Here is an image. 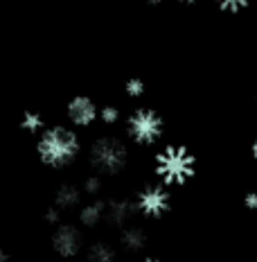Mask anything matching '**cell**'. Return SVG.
Wrapping results in <instances>:
<instances>
[{
	"label": "cell",
	"mask_w": 257,
	"mask_h": 262,
	"mask_svg": "<svg viewBox=\"0 0 257 262\" xmlns=\"http://www.w3.org/2000/svg\"><path fill=\"white\" fill-rule=\"evenodd\" d=\"M169 208V192L162 185H147L135 196V210L147 217H160Z\"/></svg>",
	"instance_id": "obj_5"
},
{
	"label": "cell",
	"mask_w": 257,
	"mask_h": 262,
	"mask_svg": "<svg viewBox=\"0 0 257 262\" xmlns=\"http://www.w3.org/2000/svg\"><path fill=\"white\" fill-rule=\"evenodd\" d=\"M100 118H102V122H106V124H115L120 120V108L118 106H104V108H100Z\"/></svg>",
	"instance_id": "obj_16"
},
{
	"label": "cell",
	"mask_w": 257,
	"mask_h": 262,
	"mask_svg": "<svg viewBox=\"0 0 257 262\" xmlns=\"http://www.w3.org/2000/svg\"><path fill=\"white\" fill-rule=\"evenodd\" d=\"M135 212V204L129 199H111L106 201V217L104 222L111 226H124Z\"/></svg>",
	"instance_id": "obj_8"
},
{
	"label": "cell",
	"mask_w": 257,
	"mask_h": 262,
	"mask_svg": "<svg viewBox=\"0 0 257 262\" xmlns=\"http://www.w3.org/2000/svg\"><path fill=\"white\" fill-rule=\"evenodd\" d=\"M124 91H127L129 97H140L142 93H145V84H142V79L133 77V79H129L127 84H124Z\"/></svg>",
	"instance_id": "obj_15"
},
{
	"label": "cell",
	"mask_w": 257,
	"mask_h": 262,
	"mask_svg": "<svg viewBox=\"0 0 257 262\" xmlns=\"http://www.w3.org/2000/svg\"><path fill=\"white\" fill-rule=\"evenodd\" d=\"M250 151H253V158L257 161V138L253 140V147H250Z\"/></svg>",
	"instance_id": "obj_21"
},
{
	"label": "cell",
	"mask_w": 257,
	"mask_h": 262,
	"mask_svg": "<svg viewBox=\"0 0 257 262\" xmlns=\"http://www.w3.org/2000/svg\"><path fill=\"white\" fill-rule=\"evenodd\" d=\"M178 3H183V5H194V3H199V0H178Z\"/></svg>",
	"instance_id": "obj_22"
},
{
	"label": "cell",
	"mask_w": 257,
	"mask_h": 262,
	"mask_svg": "<svg viewBox=\"0 0 257 262\" xmlns=\"http://www.w3.org/2000/svg\"><path fill=\"white\" fill-rule=\"evenodd\" d=\"M79 147H81L79 136L73 129L57 124V127L41 131L39 143H36V151H39V158L45 165L59 170V167L70 165L77 158Z\"/></svg>",
	"instance_id": "obj_1"
},
{
	"label": "cell",
	"mask_w": 257,
	"mask_h": 262,
	"mask_svg": "<svg viewBox=\"0 0 257 262\" xmlns=\"http://www.w3.org/2000/svg\"><path fill=\"white\" fill-rule=\"evenodd\" d=\"M84 192L86 194H90V196H97L102 192V179L100 177H90V179H86V183H84Z\"/></svg>",
	"instance_id": "obj_17"
},
{
	"label": "cell",
	"mask_w": 257,
	"mask_h": 262,
	"mask_svg": "<svg viewBox=\"0 0 257 262\" xmlns=\"http://www.w3.org/2000/svg\"><path fill=\"white\" fill-rule=\"evenodd\" d=\"M45 220L50 222V224H54V226H59V224H61V210L54 208V206H52V208L45 212Z\"/></svg>",
	"instance_id": "obj_18"
},
{
	"label": "cell",
	"mask_w": 257,
	"mask_h": 262,
	"mask_svg": "<svg viewBox=\"0 0 257 262\" xmlns=\"http://www.w3.org/2000/svg\"><path fill=\"white\" fill-rule=\"evenodd\" d=\"M0 262H9V253L3 251V249H0Z\"/></svg>",
	"instance_id": "obj_20"
},
{
	"label": "cell",
	"mask_w": 257,
	"mask_h": 262,
	"mask_svg": "<svg viewBox=\"0 0 257 262\" xmlns=\"http://www.w3.org/2000/svg\"><path fill=\"white\" fill-rule=\"evenodd\" d=\"M127 131L138 145H154L162 136V118L151 108H135L129 116Z\"/></svg>",
	"instance_id": "obj_4"
},
{
	"label": "cell",
	"mask_w": 257,
	"mask_h": 262,
	"mask_svg": "<svg viewBox=\"0 0 257 262\" xmlns=\"http://www.w3.org/2000/svg\"><path fill=\"white\" fill-rule=\"evenodd\" d=\"M104 217H106V201L102 199H92L86 206H81L79 210V222L86 228H95L97 224L104 222Z\"/></svg>",
	"instance_id": "obj_9"
},
{
	"label": "cell",
	"mask_w": 257,
	"mask_h": 262,
	"mask_svg": "<svg viewBox=\"0 0 257 262\" xmlns=\"http://www.w3.org/2000/svg\"><path fill=\"white\" fill-rule=\"evenodd\" d=\"M79 201H81V190L75 183H63L57 190V194H54V208H59L63 212V210L79 206Z\"/></svg>",
	"instance_id": "obj_10"
},
{
	"label": "cell",
	"mask_w": 257,
	"mask_h": 262,
	"mask_svg": "<svg viewBox=\"0 0 257 262\" xmlns=\"http://www.w3.org/2000/svg\"><path fill=\"white\" fill-rule=\"evenodd\" d=\"M156 174L162 183H185L194 174V156L185 147L169 145L156 156Z\"/></svg>",
	"instance_id": "obj_3"
},
{
	"label": "cell",
	"mask_w": 257,
	"mask_h": 262,
	"mask_svg": "<svg viewBox=\"0 0 257 262\" xmlns=\"http://www.w3.org/2000/svg\"><path fill=\"white\" fill-rule=\"evenodd\" d=\"M244 204L246 206H248V208H257V192H248V194H246V199H244Z\"/></svg>",
	"instance_id": "obj_19"
},
{
	"label": "cell",
	"mask_w": 257,
	"mask_h": 262,
	"mask_svg": "<svg viewBox=\"0 0 257 262\" xmlns=\"http://www.w3.org/2000/svg\"><path fill=\"white\" fill-rule=\"evenodd\" d=\"M84 237L81 231L73 224H59L52 233V249L57 251L61 258H75L81 251Z\"/></svg>",
	"instance_id": "obj_6"
},
{
	"label": "cell",
	"mask_w": 257,
	"mask_h": 262,
	"mask_svg": "<svg viewBox=\"0 0 257 262\" xmlns=\"http://www.w3.org/2000/svg\"><path fill=\"white\" fill-rule=\"evenodd\" d=\"M215 3L223 12H242L244 7H248V0H215Z\"/></svg>",
	"instance_id": "obj_14"
},
{
	"label": "cell",
	"mask_w": 257,
	"mask_h": 262,
	"mask_svg": "<svg viewBox=\"0 0 257 262\" xmlns=\"http://www.w3.org/2000/svg\"><path fill=\"white\" fill-rule=\"evenodd\" d=\"M149 5H158V3H162V0H147Z\"/></svg>",
	"instance_id": "obj_24"
},
{
	"label": "cell",
	"mask_w": 257,
	"mask_h": 262,
	"mask_svg": "<svg viewBox=\"0 0 257 262\" xmlns=\"http://www.w3.org/2000/svg\"><path fill=\"white\" fill-rule=\"evenodd\" d=\"M20 127H23L27 134H41V131L45 129V120L36 111H25L23 118H20Z\"/></svg>",
	"instance_id": "obj_13"
},
{
	"label": "cell",
	"mask_w": 257,
	"mask_h": 262,
	"mask_svg": "<svg viewBox=\"0 0 257 262\" xmlns=\"http://www.w3.org/2000/svg\"><path fill=\"white\" fill-rule=\"evenodd\" d=\"M88 262H115V249L106 242H97L88 249Z\"/></svg>",
	"instance_id": "obj_12"
},
{
	"label": "cell",
	"mask_w": 257,
	"mask_h": 262,
	"mask_svg": "<svg viewBox=\"0 0 257 262\" xmlns=\"http://www.w3.org/2000/svg\"><path fill=\"white\" fill-rule=\"evenodd\" d=\"M140 262H160V260H156V258H145V260H140Z\"/></svg>",
	"instance_id": "obj_23"
},
{
	"label": "cell",
	"mask_w": 257,
	"mask_h": 262,
	"mask_svg": "<svg viewBox=\"0 0 257 262\" xmlns=\"http://www.w3.org/2000/svg\"><path fill=\"white\" fill-rule=\"evenodd\" d=\"M88 161H90V167L100 177H115L127 165L129 147L120 138H115V136H104V138H97L92 143Z\"/></svg>",
	"instance_id": "obj_2"
},
{
	"label": "cell",
	"mask_w": 257,
	"mask_h": 262,
	"mask_svg": "<svg viewBox=\"0 0 257 262\" xmlns=\"http://www.w3.org/2000/svg\"><path fill=\"white\" fill-rule=\"evenodd\" d=\"M65 113H68V120L75 127H90V124L100 118V108L86 95L73 97V100L68 102V106H65Z\"/></svg>",
	"instance_id": "obj_7"
},
{
	"label": "cell",
	"mask_w": 257,
	"mask_h": 262,
	"mask_svg": "<svg viewBox=\"0 0 257 262\" xmlns=\"http://www.w3.org/2000/svg\"><path fill=\"white\" fill-rule=\"evenodd\" d=\"M120 244H122L127 251L131 253H138L147 247V233L145 228L140 226H124L122 228V235H120Z\"/></svg>",
	"instance_id": "obj_11"
}]
</instances>
